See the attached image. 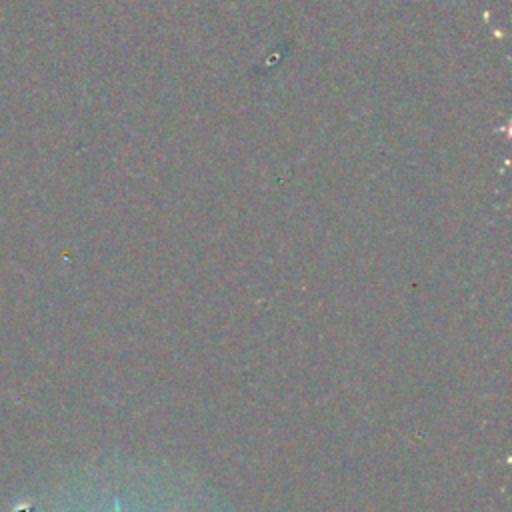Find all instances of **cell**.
Wrapping results in <instances>:
<instances>
[{"label": "cell", "mask_w": 512, "mask_h": 512, "mask_svg": "<svg viewBox=\"0 0 512 512\" xmlns=\"http://www.w3.org/2000/svg\"><path fill=\"white\" fill-rule=\"evenodd\" d=\"M110 488L92 512H224L204 488L172 472L142 468Z\"/></svg>", "instance_id": "obj_1"}]
</instances>
